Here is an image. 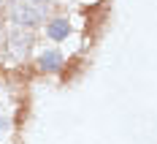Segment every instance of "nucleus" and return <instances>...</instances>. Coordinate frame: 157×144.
<instances>
[{"label":"nucleus","mask_w":157,"mask_h":144,"mask_svg":"<svg viewBox=\"0 0 157 144\" xmlns=\"http://www.w3.org/2000/svg\"><path fill=\"white\" fill-rule=\"evenodd\" d=\"M8 11H11V19L16 22V27H30L46 16L49 3L46 0H11Z\"/></svg>","instance_id":"nucleus-1"},{"label":"nucleus","mask_w":157,"mask_h":144,"mask_svg":"<svg viewBox=\"0 0 157 144\" xmlns=\"http://www.w3.org/2000/svg\"><path fill=\"white\" fill-rule=\"evenodd\" d=\"M30 46H33V33L30 30H25V27H11L8 30V52H11V57L25 60Z\"/></svg>","instance_id":"nucleus-2"},{"label":"nucleus","mask_w":157,"mask_h":144,"mask_svg":"<svg viewBox=\"0 0 157 144\" xmlns=\"http://www.w3.org/2000/svg\"><path fill=\"white\" fill-rule=\"evenodd\" d=\"M38 65H41L44 71H57V68L63 65V54H60V52H44L41 60H38Z\"/></svg>","instance_id":"nucleus-3"},{"label":"nucleus","mask_w":157,"mask_h":144,"mask_svg":"<svg viewBox=\"0 0 157 144\" xmlns=\"http://www.w3.org/2000/svg\"><path fill=\"white\" fill-rule=\"evenodd\" d=\"M71 33V25L65 22V19H54L52 25H49V35L54 38V41H60V38H65Z\"/></svg>","instance_id":"nucleus-4"},{"label":"nucleus","mask_w":157,"mask_h":144,"mask_svg":"<svg viewBox=\"0 0 157 144\" xmlns=\"http://www.w3.org/2000/svg\"><path fill=\"white\" fill-rule=\"evenodd\" d=\"M0 3H3V0H0Z\"/></svg>","instance_id":"nucleus-5"}]
</instances>
